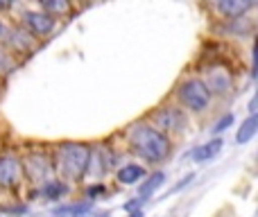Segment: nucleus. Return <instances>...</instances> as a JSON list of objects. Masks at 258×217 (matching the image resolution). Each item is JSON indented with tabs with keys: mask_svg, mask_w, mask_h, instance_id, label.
Returning a JSON list of instances; mask_svg holds the SVG:
<instances>
[{
	"mask_svg": "<svg viewBox=\"0 0 258 217\" xmlns=\"http://www.w3.org/2000/svg\"><path fill=\"white\" fill-rule=\"evenodd\" d=\"M129 140L134 152L145 161H163L168 156V138L150 124H136L129 133Z\"/></svg>",
	"mask_w": 258,
	"mask_h": 217,
	"instance_id": "nucleus-1",
	"label": "nucleus"
},
{
	"mask_svg": "<svg viewBox=\"0 0 258 217\" xmlns=\"http://www.w3.org/2000/svg\"><path fill=\"white\" fill-rule=\"evenodd\" d=\"M258 131V118L256 115H249V118L245 120V122L240 124V129H238L236 133V142H240V145H245V142H249L251 138H254V133Z\"/></svg>",
	"mask_w": 258,
	"mask_h": 217,
	"instance_id": "nucleus-11",
	"label": "nucleus"
},
{
	"mask_svg": "<svg viewBox=\"0 0 258 217\" xmlns=\"http://www.w3.org/2000/svg\"><path fill=\"white\" fill-rule=\"evenodd\" d=\"M18 177V161L12 156L0 159V186H14Z\"/></svg>",
	"mask_w": 258,
	"mask_h": 217,
	"instance_id": "nucleus-7",
	"label": "nucleus"
},
{
	"mask_svg": "<svg viewBox=\"0 0 258 217\" xmlns=\"http://www.w3.org/2000/svg\"><path fill=\"white\" fill-rule=\"evenodd\" d=\"M204 84L211 93H224V91L231 89V75L224 68H211L209 82H204Z\"/></svg>",
	"mask_w": 258,
	"mask_h": 217,
	"instance_id": "nucleus-5",
	"label": "nucleus"
},
{
	"mask_svg": "<svg viewBox=\"0 0 258 217\" xmlns=\"http://www.w3.org/2000/svg\"><path fill=\"white\" fill-rule=\"evenodd\" d=\"M63 192H66V186H61L59 181H48L43 186V195L48 199H59V195H63Z\"/></svg>",
	"mask_w": 258,
	"mask_h": 217,
	"instance_id": "nucleus-15",
	"label": "nucleus"
},
{
	"mask_svg": "<svg viewBox=\"0 0 258 217\" xmlns=\"http://www.w3.org/2000/svg\"><path fill=\"white\" fill-rule=\"evenodd\" d=\"M132 217H143L141 213H132Z\"/></svg>",
	"mask_w": 258,
	"mask_h": 217,
	"instance_id": "nucleus-22",
	"label": "nucleus"
},
{
	"mask_svg": "<svg viewBox=\"0 0 258 217\" xmlns=\"http://www.w3.org/2000/svg\"><path fill=\"white\" fill-rule=\"evenodd\" d=\"M43 9H48V12H66L68 5L66 3H50V0H45L43 5H41Z\"/></svg>",
	"mask_w": 258,
	"mask_h": 217,
	"instance_id": "nucleus-17",
	"label": "nucleus"
},
{
	"mask_svg": "<svg viewBox=\"0 0 258 217\" xmlns=\"http://www.w3.org/2000/svg\"><path fill=\"white\" fill-rule=\"evenodd\" d=\"M0 32H3V25H0Z\"/></svg>",
	"mask_w": 258,
	"mask_h": 217,
	"instance_id": "nucleus-24",
	"label": "nucleus"
},
{
	"mask_svg": "<svg viewBox=\"0 0 258 217\" xmlns=\"http://www.w3.org/2000/svg\"><path fill=\"white\" fill-rule=\"evenodd\" d=\"M229 124H233V115H231V113H227V115H224V118L220 120V122H218V124H215V127H213V131H215V133L224 131V129H227Z\"/></svg>",
	"mask_w": 258,
	"mask_h": 217,
	"instance_id": "nucleus-18",
	"label": "nucleus"
},
{
	"mask_svg": "<svg viewBox=\"0 0 258 217\" xmlns=\"http://www.w3.org/2000/svg\"><path fill=\"white\" fill-rule=\"evenodd\" d=\"M143 177H145V170L141 165H125L122 170H118V181L120 183H136Z\"/></svg>",
	"mask_w": 258,
	"mask_h": 217,
	"instance_id": "nucleus-12",
	"label": "nucleus"
},
{
	"mask_svg": "<svg viewBox=\"0 0 258 217\" xmlns=\"http://www.w3.org/2000/svg\"><path fill=\"white\" fill-rule=\"evenodd\" d=\"M23 168H25L27 177H30L32 181H41V179H45L50 172L48 159L41 154H30L25 161H23Z\"/></svg>",
	"mask_w": 258,
	"mask_h": 217,
	"instance_id": "nucleus-4",
	"label": "nucleus"
},
{
	"mask_svg": "<svg viewBox=\"0 0 258 217\" xmlns=\"http://www.w3.org/2000/svg\"><path fill=\"white\" fill-rule=\"evenodd\" d=\"M14 36H16V39H14V41H16V45H18V48H32V41H30V34H27V32H23V30H16V32H14Z\"/></svg>",
	"mask_w": 258,
	"mask_h": 217,
	"instance_id": "nucleus-16",
	"label": "nucleus"
},
{
	"mask_svg": "<svg viewBox=\"0 0 258 217\" xmlns=\"http://www.w3.org/2000/svg\"><path fill=\"white\" fill-rule=\"evenodd\" d=\"M9 70V59L5 57V52L0 50V73H7Z\"/></svg>",
	"mask_w": 258,
	"mask_h": 217,
	"instance_id": "nucleus-19",
	"label": "nucleus"
},
{
	"mask_svg": "<svg viewBox=\"0 0 258 217\" xmlns=\"http://www.w3.org/2000/svg\"><path fill=\"white\" fill-rule=\"evenodd\" d=\"M251 7H254L251 0H222V3H218V9L222 14H227L229 18H240Z\"/></svg>",
	"mask_w": 258,
	"mask_h": 217,
	"instance_id": "nucleus-8",
	"label": "nucleus"
},
{
	"mask_svg": "<svg viewBox=\"0 0 258 217\" xmlns=\"http://www.w3.org/2000/svg\"><path fill=\"white\" fill-rule=\"evenodd\" d=\"M89 210H91V201H84V204H73V206L57 208V217H80V215H86Z\"/></svg>",
	"mask_w": 258,
	"mask_h": 217,
	"instance_id": "nucleus-14",
	"label": "nucleus"
},
{
	"mask_svg": "<svg viewBox=\"0 0 258 217\" xmlns=\"http://www.w3.org/2000/svg\"><path fill=\"white\" fill-rule=\"evenodd\" d=\"M222 145H224V142L220 140V138H213L211 142H206V145H202V147H197V150H192V159H195L197 163H204V161H209V159H213V156H218L220 150H222Z\"/></svg>",
	"mask_w": 258,
	"mask_h": 217,
	"instance_id": "nucleus-9",
	"label": "nucleus"
},
{
	"mask_svg": "<svg viewBox=\"0 0 258 217\" xmlns=\"http://www.w3.org/2000/svg\"><path fill=\"white\" fill-rule=\"evenodd\" d=\"M179 100L192 111H202L209 107L211 102V91L202 80H188L179 86Z\"/></svg>",
	"mask_w": 258,
	"mask_h": 217,
	"instance_id": "nucleus-3",
	"label": "nucleus"
},
{
	"mask_svg": "<svg viewBox=\"0 0 258 217\" xmlns=\"http://www.w3.org/2000/svg\"><path fill=\"white\" fill-rule=\"evenodd\" d=\"M163 181H165V174H163V172H154V174H152V177L141 186V190H138V192H141V197L154 195V190L163 186Z\"/></svg>",
	"mask_w": 258,
	"mask_h": 217,
	"instance_id": "nucleus-13",
	"label": "nucleus"
},
{
	"mask_svg": "<svg viewBox=\"0 0 258 217\" xmlns=\"http://www.w3.org/2000/svg\"><path fill=\"white\" fill-rule=\"evenodd\" d=\"M91 156H93V152L89 145L66 142V145L59 147V170L68 179H80L89 168Z\"/></svg>",
	"mask_w": 258,
	"mask_h": 217,
	"instance_id": "nucleus-2",
	"label": "nucleus"
},
{
	"mask_svg": "<svg viewBox=\"0 0 258 217\" xmlns=\"http://www.w3.org/2000/svg\"><path fill=\"white\" fill-rule=\"evenodd\" d=\"M154 122L156 127H163V129H172V127H179V122H181V115L177 113L174 109H161L159 113L154 115Z\"/></svg>",
	"mask_w": 258,
	"mask_h": 217,
	"instance_id": "nucleus-10",
	"label": "nucleus"
},
{
	"mask_svg": "<svg viewBox=\"0 0 258 217\" xmlns=\"http://www.w3.org/2000/svg\"><path fill=\"white\" fill-rule=\"evenodd\" d=\"M256 104H258V100L251 98V102H249V113H251V115H256Z\"/></svg>",
	"mask_w": 258,
	"mask_h": 217,
	"instance_id": "nucleus-21",
	"label": "nucleus"
},
{
	"mask_svg": "<svg viewBox=\"0 0 258 217\" xmlns=\"http://www.w3.org/2000/svg\"><path fill=\"white\" fill-rule=\"evenodd\" d=\"M25 21H27V25L41 36L48 34V32H52V27H54V18L50 16V14L30 12V14H25Z\"/></svg>",
	"mask_w": 258,
	"mask_h": 217,
	"instance_id": "nucleus-6",
	"label": "nucleus"
},
{
	"mask_svg": "<svg viewBox=\"0 0 258 217\" xmlns=\"http://www.w3.org/2000/svg\"><path fill=\"white\" fill-rule=\"evenodd\" d=\"M0 7H5V3H0Z\"/></svg>",
	"mask_w": 258,
	"mask_h": 217,
	"instance_id": "nucleus-23",
	"label": "nucleus"
},
{
	"mask_svg": "<svg viewBox=\"0 0 258 217\" xmlns=\"http://www.w3.org/2000/svg\"><path fill=\"white\" fill-rule=\"evenodd\" d=\"M102 192V186H91L89 188V197H95V195H100Z\"/></svg>",
	"mask_w": 258,
	"mask_h": 217,
	"instance_id": "nucleus-20",
	"label": "nucleus"
}]
</instances>
